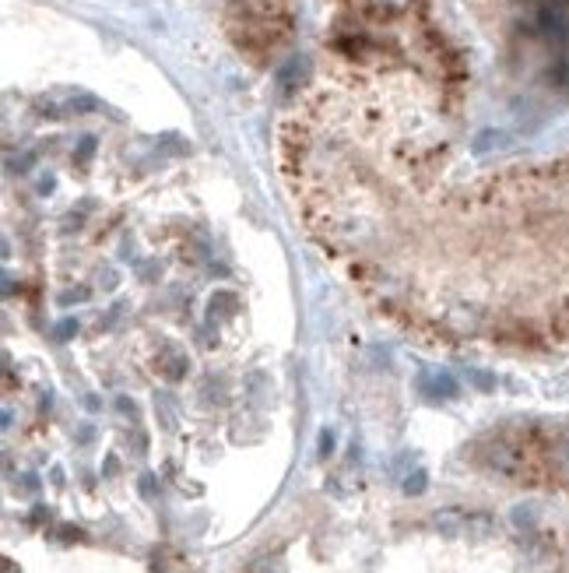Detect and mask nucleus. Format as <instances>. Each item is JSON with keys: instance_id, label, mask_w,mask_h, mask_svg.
Masks as SVG:
<instances>
[{"instance_id": "9", "label": "nucleus", "mask_w": 569, "mask_h": 573, "mask_svg": "<svg viewBox=\"0 0 569 573\" xmlns=\"http://www.w3.org/2000/svg\"><path fill=\"white\" fill-rule=\"evenodd\" d=\"M468 380H471L478 390H485V394H489V390H495V376H492V373H485V369H468Z\"/></svg>"}, {"instance_id": "2", "label": "nucleus", "mask_w": 569, "mask_h": 573, "mask_svg": "<svg viewBox=\"0 0 569 573\" xmlns=\"http://www.w3.org/2000/svg\"><path fill=\"white\" fill-rule=\"evenodd\" d=\"M464 521H468L464 510H439L432 517V528L446 538H457V535H464Z\"/></svg>"}, {"instance_id": "17", "label": "nucleus", "mask_w": 569, "mask_h": 573, "mask_svg": "<svg viewBox=\"0 0 569 573\" xmlns=\"http://www.w3.org/2000/svg\"><path fill=\"white\" fill-rule=\"evenodd\" d=\"M39 489V479L35 475H22V492H35Z\"/></svg>"}, {"instance_id": "7", "label": "nucleus", "mask_w": 569, "mask_h": 573, "mask_svg": "<svg viewBox=\"0 0 569 573\" xmlns=\"http://www.w3.org/2000/svg\"><path fill=\"white\" fill-rule=\"evenodd\" d=\"M432 387H436L439 397H457V380H453L450 373H436L432 376Z\"/></svg>"}, {"instance_id": "4", "label": "nucleus", "mask_w": 569, "mask_h": 573, "mask_svg": "<svg viewBox=\"0 0 569 573\" xmlns=\"http://www.w3.org/2000/svg\"><path fill=\"white\" fill-rule=\"evenodd\" d=\"M492 531H495V521L489 517V513H468L464 535H471V538H489Z\"/></svg>"}, {"instance_id": "8", "label": "nucleus", "mask_w": 569, "mask_h": 573, "mask_svg": "<svg viewBox=\"0 0 569 573\" xmlns=\"http://www.w3.org/2000/svg\"><path fill=\"white\" fill-rule=\"evenodd\" d=\"M250 573H284V566H281L278 556H260V559L250 566Z\"/></svg>"}, {"instance_id": "18", "label": "nucleus", "mask_w": 569, "mask_h": 573, "mask_svg": "<svg viewBox=\"0 0 569 573\" xmlns=\"http://www.w3.org/2000/svg\"><path fill=\"white\" fill-rule=\"evenodd\" d=\"M85 296H88V289H74V292H67V296H64V303H81Z\"/></svg>"}, {"instance_id": "20", "label": "nucleus", "mask_w": 569, "mask_h": 573, "mask_svg": "<svg viewBox=\"0 0 569 573\" xmlns=\"http://www.w3.org/2000/svg\"><path fill=\"white\" fill-rule=\"evenodd\" d=\"M78 440H81V443H88V440H92V426H81V433H78Z\"/></svg>"}, {"instance_id": "16", "label": "nucleus", "mask_w": 569, "mask_h": 573, "mask_svg": "<svg viewBox=\"0 0 569 573\" xmlns=\"http://www.w3.org/2000/svg\"><path fill=\"white\" fill-rule=\"evenodd\" d=\"M117 408H120L124 415H130V419L137 415V405H134V401H127V397H117Z\"/></svg>"}, {"instance_id": "15", "label": "nucleus", "mask_w": 569, "mask_h": 573, "mask_svg": "<svg viewBox=\"0 0 569 573\" xmlns=\"http://www.w3.org/2000/svg\"><path fill=\"white\" fill-rule=\"evenodd\" d=\"M555 465H559L562 472H569V440H566V443L555 450Z\"/></svg>"}, {"instance_id": "12", "label": "nucleus", "mask_w": 569, "mask_h": 573, "mask_svg": "<svg viewBox=\"0 0 569 573\" xmlns=\"http://www.w3.org/2000/svg\"><path fill=\"white\" fill-rule=\"evenodd\" d=\"M155 412H162V426H165V429L176 426V419H173V412H169V401H165V397H155Z\"/></svg>"}, {"instance_id": "21", "label": "nucleus", "mask_w": 569, "mask_h": 573, "mask_svg": "<svg viewBox=\"0 0 569 573\" xmlns=\"http://www.w3.org/2000/svg\"><path fill=\"white\" fill-rule=\"evenodd\" d=\"M4 573H15V563L11 559H4Z\"/></svg>"}, {"instance_id": "6", "label": "nucleus", "mask_w": 569, "mask_h": 573, "mask_svg": "<svg viewBox=\"0 0 569 573\" xmlns=\"http://www.w3.org/2000/svg\"><path fill=\"white\" fill-rule=\"evenodd\" d=\"M425 489H429V475H425V468H415V472L405 475V492H408V496H422Z\"/></svg>"}, {"instance_id": "10", "label": "nucleus", "mask_w": 569, "mask_h": 573, "mask_svg": "<svg viewBox=\"0 0 569 573\" xmlns=\"http://www.w3.org/2000/svg\"><path fill=\"white\" fill-rule=\"evenodd\" d=\"M513 524H517V528H531V524H534V510H531V506H517V510H513Z\"/></svg>"}, {"instance_id": "1", "label": "nucleus", "mask_w": 569, "mask_h": 573, "mask_svg": "<svg viewBox=\"0 0 569 573\" xmlns=\"http://www.w3.org/2000/svg\"><path fill=\"white\" fill-rule=\"evenodd\" d=\"M485 461H489L492 472H502V475H513V472L520 468L517 450H513V447H506V443H492L489 454H485Z\"/></svg>"}, {"instance_id": "14", "label": "nucleus", "mask_w": 569, "mask_h": 573, "mask_svg": "<svg viewBox=\"0 0 569 573\" xmlns=\"http://www.w3.org/2000/svg\"><path fill=\"white\" fill-rule=\"evenodd\" d=\"M78 334V320H64V324H56V338L60 341H67V338H74Z\"/></svg>"}, {"instance_id": "11", "label": "nucleus", "mask_w": 569, "mask_h": 573, "mask_svg": "<svg viewBox=\"0 0 569 573\" xmlns=\"http://www.w3.org/2000/svg\"><path fill=\"white\" fill-rule=\"evenodd\" d=\"M155 485H158V482H155V475H151V472H144V475H141V482H137V489H141V496H144V499H155V492H158Z\"/></svg>"}, {"instance_id": "13", "label": "nucleus", "mask_w": 569, "mask_h": 573, "mask_svg": "<svg viewBox=\"0 0 569 573\" xmlns=\"http://www.w3.org/2000/svg\"><path fill=\"white\" fill-rule=\"evenodd\" d=\"M330 454H334V429H323V433H320V457L327 461Z\"/></svg>"}, {"instance_id": "5", "label": "nucleus", "mask_w": 569, "mask_h": 573, "mask_svg": "<svg viewBox=\"0 0 569 573\" xmlns=\"http://www.w3.org/2000/svg\"><path fill=\"white\" fill-rule=\"evenodd\" d=\"M187 369H190V359L187 356H165L162 359V376L165 380H183Z\"/></svg>"}, {"instance_id": "19", "label": "nucleus", "mask_w": 569, "mask_h": 573, "mask_svg": "<svg viewBox=\"0 0 569 573\" xmlns=\"http://www.w3.org/2000/svg\"><path fill=\"white\" fill-rule=\"evenodd\" d=\"M105 475H117V457H112V454L105 457Z\"/></svg>"}, {"instance_id": "3", "label": "nucleus", "mask_w": 569, "mask_h": 573, "mask_svg": "<svg viewBox=\"0 0 569 573\" xmlns=\"http://www.w3.org/2000/svg\"><path fill=\"white\" fill-rule=\"evenodd\" d=\"M236 310H239V299L232 292H214L211 306H207V317L211 320H229V317H236Z\"/></svg>"}]
</instances>
